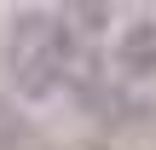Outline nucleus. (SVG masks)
<instances>
[{
	"mask_svg": "<svg viewBox=\"0 0 156 150\" xmlns=\"http://www.w3.org/2000/svg\"><path fill=\"white\" fill-rule=\"evenodd\" d=\"M156 87V23L151 17H133L116 40V69L104 64L98 69V87L87 92L98 110H116V116H133Z\"/></svg>",
	"mask_w": 156,
	"mask_h": 150,
	"instance_id": "nucleus-2",
	"label": "nucleus"
},
{
	"mask_svg": "<svg viewBox=\"0 0 156 150\" xmlns=\"http://www.w3.org/2000/svg\"><path fill=\"white\" fill-rule=\"evenodd\" d=\"M64 58H69V29L58 12H17L12 17V46H6V64H12V87L23 98H52L64 87Z\"/></svg>",
	"mask_w": 156,
	"mask_h": 150,
	"instance_id": "nucleus-1",
	"label": "nucleus"
}]
</instances>
